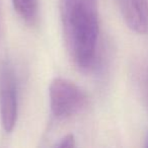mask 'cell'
Returning <instances> with one entry per match:
<instances>
[{"mask_svg": "<svg viewBox=\"0 0 148 148\" xmlns=\"http://www.w3.org/2000/svg\"><path fill=\"white\" fill-rule=\"evenodd\" d=\"M56 147L64 148V147H74L75 146V137L73 134H67V135L63 136L60 140H58V142L55 144Z\"/></svg>", "mask_w": 148, "mask_h": 148, "instance_id": "obj_6", "label": "cell"}, {"mask_svg": "<svg viewBox=\"0 0 148 148\" xmlns=\"http://www.w3.org/2000/svg\"><path fill=\"white\" fill-rule=\"evenodd\" d=\"M89 2H92V3H97V0H87Z\"/></svg>", "mask_w": 148, "mask_h": 148, "instance_id": "obj_8", "label": "cell"}, {"mask_svg": "<svg viewBox=\"0 0 148 148\" xmlns=\"http://www.w3.org/2000/svg\"><path fill=\"white\" fill-rule=\"evenodd\" d=\"M50 110L56 121H65L86 108L88 97L77 84L65 78L58 77L49 87Z\"/></svg>", "mask_w": 148, "mask_h": 148, "instance_id": "obj_2", "label": "cell"}, {"mask_svg": "<svg viewBox=\"0 0 148 148\" xmlns=\"http://www.w3.org/2000/svg\"><path fill=\"white\" fill-rule=\"evenodd\" d=\"M126 25L131 31L144 35L148 33L147 0H118Z\"/></svg>", "mask_w": 148, "mask_h": 148, "instance_id": "obj_4", "label": "cell"}, {"mask_svg": "<svg viewBox=\"0 0 148 148\" xmlns=\"http://www.w3.org/2000/svg\"><path fill=\"white\" fill-rule=\"evenodd\" d=\"M59 7L68 53L81 71H89L95 62L99 33L97 3L60 0Z\"/></svg>", "mask_w": 148, "mask_h": 148, "instance_id": "obj_1", "label": "cell"}, {"mask_svg": "<svg viewBox=\"0 0 148 148\" xmlns=\"http://www.w3.org/2000/svg\"><path fill=\"white\" fill-rule=\"evenodd\" d=\"M18 114V82L16 71L10 61L0 67V117L5 132L10 133L15 127Z\"/></svg>", "mask_w": 148, "mask_h": 148, "instance_id": "obj_3", "label": "cell"}, {"mask_svg": "<svg viewBox=\"0 0 148 148\" xmlns=\"http://www.w3.org/2000/svg\"><path fill=\"white\" fill-rule=\"evenodd\" d=\"M17 14L27 23H34L38 16V0H12Z\"/></svg>", "mask_w": 148, "mask_h": 148, "instance_id": "obj_5", "label": "cell"}, {"mask_svg": "<svg viewBox=\"0 0 148 148\" xmlns=\"http://www.w3.org/2000/svg\"><path fill=\"white\" fill-rule=\"evenodd\" d=\"M145 147H148V132L146 134V138H145Z\"/></svg>", "mask_w": 148, "mask_h": 148, "instance_id": "obj_7", "label": "cell"}]
</instances>
